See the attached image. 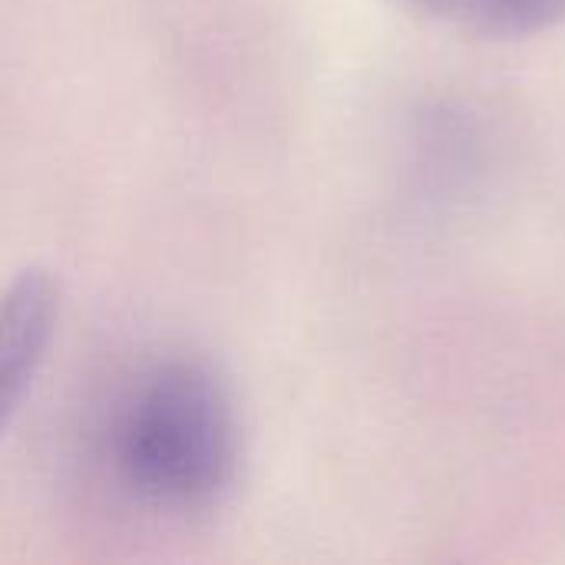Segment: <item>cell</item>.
<instances>
[{
	"label": "cell",
	"mask_w": 565,
	"mask_h": 565,
	"mask_svg": "<svg viewBox=\"0 0 565 565\" xmlns=\"http://www.w3.org/2000/svg\"><path fill=\"white\" fill-rule=\"evenodd\" d=\"M60 315L56 281L46 271H23L0 311V424L3 430L13 424L20 404L26 401L36 371L46 361V348L53 341Z\"/></svg>",
	"instance_id": "7a4b0ae2"
},
{
	"label": "cell",
	"mask_w": 565,
	"mask_h": 565,
	"mask_svg": "<svg viewBox=\"0 0 565 565\" xmlns=\"http://www.w3.org/2000/svg\"><path fill=\"white\" fill-rule=\"evenodd\" d=\"M103 460L119 493L149 513L215 510L242 463V424L225 377L192 354L139 367L106 414Z\"/></svg>",
	"instance_id": "6da1fadb"
},
{
	"label": "cell",
	"mask_w": 565,
	"mask_h": 565,
	"mask_svg": "<svg viewBox=\"0 0 565 565\" xmlns=\"http://www.w3.org/2000/svg\"><path fill=\"white\" fill-rule=\"evenodd\" d=\"M430 10L480 36H530L565 23V0H434Z\"/></svg>",
	"instance_id": "3957f363"
}]
</instances>
